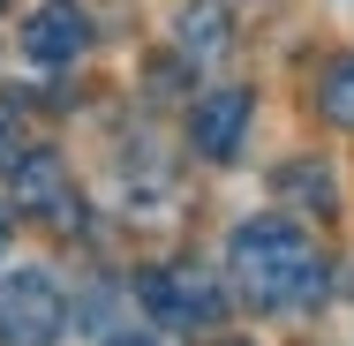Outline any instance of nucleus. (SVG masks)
I'll return each instance as SVG.
<instances>
[{
  "instance_id": "obj_1",
  "label": "nucleus",
  "mask_w": 354,
  "mask_h": 346,
  "mask_svg": "<svg viewBox=\"0 0 354 346\" xmlns=\"http://www.w3.org/2000/svg\"><path fill=\"white\" fill-rule=\"evenodd\" d=\"M234 278L257 309H286V301H317L324 294V264L309 249L301 226L286 218H249L234 233Z\"/></svg>"
},
{
  "instance_id": "obj_2",
  "label": "nucleus",
  "mask_w": 354,
  "mask_h": 346,
  "mask_svg": "<svg viewBox=\"0 0 354 346\" xmlns=\"http://www.w3.org/2000/svg\"><path fill=\"white\" fill-rule=\"evenodd\" d=\"M136 301L151 324H174V331H204V324H218L226 316V301H218V286L196 264H158V271L136 278Z\"/></svg>"
},
{
  "instance_id": "obj_3",
  "label": "nucleus",
  "mask_w": 354,
  "mask_h": 346,
  "mask_svg": "<svg viewBox=\"0 0 354 346\" xmlns=\"http://www.w3.org/2000/svg\"><path fill=\"white\" fill-rule=\"evenodd\" d=\"M61 324H68V301L46 271L0 278V346H53Z\"/></svg>"
},
{
  "instance_id": "obj_4",
  "label": "nucleus",
  "mask_w": 354,
  "mask_h": 346,
  "mask_svg": "<svg viewBox=\"0 0 354 346\" xmlns=\"http://www.w3.org/2000/svg\"><path fill=\"white\" fill-rule=\"evenodd\" d=\"M249 113H257V98H249L241 83H218L212 98H196V113H189V143H196L204 158H234Z\"/></svg>"
},
{
  "instance_id": "obj_5",
  "label": "nucleus",
  "mask_w": 354,
  "mask_h": 346,
  "mask_svg": "<svg viewBox=\"0 0 354 346\" xmlns=\"http://www.w3.org/2000/svg\"><path fill=\"white\" fill-rule=\"evenodd\" d=\"M8 181H15V204L38 211V218H53V226H75V218H83V204H75V189H68V173H61L53 151H30Z\"/></svg>"
},
{
  "instance_id": "obj_6",
  "label": "nucleus",
  "mask_w": 354,
  "mask_h": 346,
  "mask_svg": "<svg viewBox=\"0 0 354 346\" xmlns=\"http://www.w3.org/2000/svg\"><path fill=\"white\" fill-rule=\"evenodd\" d=\"M83 46H91V23H83L75 0H46V8L23 23V53H30L38 68H61V61H75Z\"/></svg>"
},
{
  "instance_id": "obj_7",
  "label": "nucleus",
  "mask_w": 354,
  "mask_h": 346,
  "mask_svg": "<svg viewBox=\"0 0 354 346\" xmlns=\"http://www.w3.org/2000/svg\"><path fill=\"white\" fill-rule=\"evenodd\" d=\"M226 38H234V30H226V8H218V0H189V8H181V46H189V53H218Z\"/></svg>"
},
{
  "instance_id": "obj_8",
  "label": "nucleus",
  "mask_w": 354,
  "mask_h": 346,
  "mask_svg": "<svg viewBox=\"0 0 354 346\" xmlns=\"http://www.w3.org/2000/svg\"><path fill=\"white\" fill-rule=\"evenodd\" d=\"M279 196H294L301 211H339V189L324 166H279Z\"/></svg>"
},
{
  "instance_id": "obj_9",
  "label": "nucleus",
  "mask_w": 354,
  "mask_h": 346,
  "mask_svg": "<svg viewBox=\"0 0 354 346\" xmlns=\"http://www.w3.org/2000/svg\"><path fill=\"white\" fill-rule=\"evenodd\" d=\"M317 106H324V121H332V128H354V61H332V68H324Z\"/></svg>"
},
{
  "instance_id": "obj_10",
  "label": "nucleus",
  "mask_w": 354,
  "mask_h": 346,
  "mask_svg": "<svg viewBox=\"0 0 354 346\" xmlns=\"http://www.w3.org/2000/svg\"><path fill=\"white\" fill-rule=\"evenodd\" d=\"M30 158V143H23V113H15V98H0V173H15Z\"/></svg>"
},
{
  "instance_id": "obj_11",
  "label": "nucleus",
  "mask_w": 354,
  "mask_h": 346,
  "mask_svg": "<svg viewBox=\"0 0 354 346\" xmlns=\"http://www.w3.org/2000/svg\"><path fill=\"white\" fill-rule=\"evenodd\" d=\"M113 346H151V339H136V331H121V339H113Z\"/></svg>"
},
{
  "instance_id": "obj_12",
  "label": "nucleus",
  "mask_w": 354,
  "mask_h": 346,
  "mask_svg": "<svg viewBox=\"0 0 354 346\" xmlns=\"http://www.w3.org/2000/svg\"><path fill=\"white\" fill-rule=\"evenodd\" d=\"M0 249H8V211H0Z\"/></svg>"
}]
</instances>
